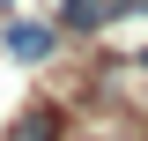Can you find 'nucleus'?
<instances>
[{
  "mask_svg": "<svg viewBox=\"0 0 148 141\" xmlns=\"http://www.w3.org/2000/svg\"><path fill=\"white\" fill-rule=\"evenodd\" d=\"M45 45H52V30H37V22H15L8 30V52H22V59H45Z\"/></svg>",
  "mask_w": 148,
  "mask_h": 141,
  "instance_id": "nucleus-2",
  "label": "nucleus"
},
{
  "mask_svg": "<svg viewBox=\"0 0 148 141\" xmlns=\"http://www.w3.org/2000/svg\"><path fill=\"white\" fill-rule=\"evenodd\" d=\"M67 22L74 30H96V22H104V0H67Z\"/></svg>",
  "mask_w": 148,
  "mask_h": 141,
  "instance_id": "nucleus-3",
  "label": "nucleus"
},
{
  "mask_svg": "<svg viewBox=\"0 0 148 141\" xmlns=\"http://www.w3.org/2000/svg\"><path fill=\"white\" fill-rule=\"evenodd\" d=\"M8 141H59V119L37 104V111H22V119H15V134H8Z\"/></svg>",
  "mask_w": 148,
  "mask_h": 141,
  "instance_id": "nucleus-1",
  "label": "nucleus"
}]
</instances>
